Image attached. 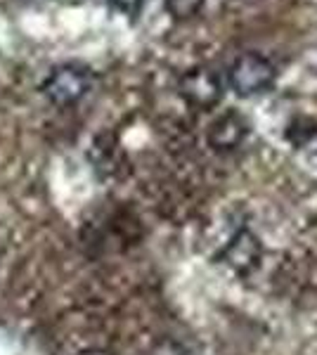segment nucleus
I'll list each match as a JSON object with an SVG mask.
<instances>
[{"label": "nucleus", "mask_w": 317, "mask_h": 355, "mask_svg": "<svg viewBox=\"0 0 317 355\" xmlns=\"http://www.w3.org/2000/svg\"><path fill=\"white\" fill-rule=\"evenodd\" d=\"M152 355H187V353H185V348H182L180 343L164 341V343H159V346L154 348Z\"/></svg>", "instance_id": "8"}, {"label": "nucleus", "mask_w": 317, "mask_h": 355, "mask_svg": "<svg viewBox=\"0 0 317 355\" xmlns=\"http://www.w3.org/2000/svg\"><path fill=\"white\" fill-rule=\"evenodd\" d=\"M142 5H145V0H109V8H112L114 12L123 15L126 19H130V21H135L137 17H140Z\"/></svg>", "instance_id": "7"}, {"label": "nucleus", "mask_w": 317, "mask_h": 355, "mask_svg": "<svg viewBox=\"0 0 317 355\" xmlns=\"http://www.w3.org/2000/svg\"><path fill=\"white\" fill-rule=\"evenodd\" d=\"M180 93L189 105L199 110H211L223 97V78L218 76V71L206 67L189 69L180 78Z\"/></svg>", "instance_id": "3"}, {"label": "nucleus", "mask_w": 317, "mask_h": 355, "mask_svg": "<svg viewBox=\"0 0 317 355\" xmlns=\"http://www.w3.org/2000/svg\"><path fill=\"white\" fill-rule=\"evenodd\" d=\"M80 355H109L105 351H85V353H80Z\"/></svg>", "instance_id": "9"}, {"label": "nucleus", "mask_w": 317, "mask_h": 355, "mask_svg": "<svg viewBox=\"0 0 317 355\" xmlns=\"http://www.w3.org/2000/svg\"><path fill=\"white\" fill-rule=\"evenodd\" d=\"M246 133H249V125L239 114H225L211 125L209 142L218 152H232L246 140Z\"/></svg>", "instance_id": "5"}, {"label": "nucleus", "mask_w": 317, "mask_h": 355, "mask_svg": "<svg viewBox=\"0 0 317 355\" xmlns=\"http://www.w3.org/2000/svg\"><path fill=\"white\" fill-rule=\"evenodd\" d=\"M204 0H166V10L175 17V19H187L194 17L201 10Z\"/></svg>", "instance_id": "6"}, {"label": "nucleus", "mask_w": 317, "mask_h": 355, "mask_svg": "<svg viewBox=\"0 0 317 355\" xmlns=\"http://www.w3.org/2000/svg\"><path fill=\"white\" fill-rule=\"evenodd\" d=\"M223 256L234 270L249 272L258 266V261H261V242H258L256 234L244 227V230H239L234 234Z\"/></svg>", "instance_id": "4"}, {"label": "nucleus", "mask_w": 317, "mask_h": 355, "mask_svg": "<svg viewBox=\"0 0 317 355\" xmlns=\"http://www.w3.org/2000/svg\"><path fill=\"white\" fill-rule=\"evenodd\" d=\"M275 83V67L258 53H244L230 64L228 69V85L239 97L263 95Z\"/></svg>", "instance_id": "2"}, {"label": "nucleus", "mask_w": 317, "mask_h": 355, "mask_svg": "<svg viewBox=\"0 0 317 355\" xmlns=\"http://www.w3.org/2000/svg\"><path fill=\"white\" fill-rule=\"evenodd\" d=\"M93 71L83 64H60L45 76L43 85V95L53 102L55 107H71L76 102L83 100L85 95L93 90Z\"/></svg>", "instance_id": "1"}]
</instances>
